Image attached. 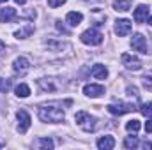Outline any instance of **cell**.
I'll return each instance as SVG.
<instances>
[{"mask_svg": "<svg viewBox=\"0 0 152 150\" xmlns=\"http://www.w3.org/2000/svg\"><path fill=\"white\" fill-rule=\"evenodd\" d=\"M149 23H151V27H152V16H151V18H149Z\"/></svg>", "mask_w": 152, "mask_h": 150, "instance_id": "cell-31", "label": "cell"}, {"mask_svg": "<svg viewBox=\"0 0 152 150\" xmlns=\"http://www.w3.org/2000/svg\"><path fill=\"white\" fill-rule=\"evenodd\" d=\"M108 108V111L112 113V115H124V113H129L134 110V106L131 104V103H118V104H108L106 106Z\"/></svg>", "mask_w": 152, "mask_h": 150, "instance_id": "cell-7", "label": "cell"}, {"mask_svg": "<svg viewBox=\"0 0 152 150\" xmlns=\"http://www.w3.org/2000/svg\"><path fill=\"white\" fill-rule=\"evenodd\" d=\"M145 131H147V133H152V118L151 120H147V124H145Z\"/></svg>", "mask_w": 152, "mask_h": 150, "instance_id": "cell-28", "label": "cell"}, {"mask_svg": "<svg viewBox=\"0 0 152 150\" xmlns=\"http://www.w3.org/2000/svg\"><path fill=\"white\" fill-rule=\"evenodd\" d=\"M131 5H133V2H131V0H117V2L113 4V9H115V11L124 12V11H129V9H131Z\"/></svg>", "mask_w": 152, "mask_h": 150, "instance_id": "cell-16", "label": "cell"}, {"mask_svg": "<svg viewBox=\"0 0 152 150\" xmlns=\"http://www.w3.org/2000/svg\"><path fill=\"white\" fill-rule=\"evenodd\" d=\"M34 147L36 149H53V141L50 138H37L34 141Z\"/></svg>", "mask_w": 152, "mask_h": 150, "instance_id": "cell-17", "label": "cell"}, {"mask_svg": "<svg viewBox=\"0 0 152 150\" xmlns=\"http://www.w3.org/2000/svg\"><path fill=\"white\" fill-rule=\"evenodd\" d=\"M75 120L85 133H92V131L96 129V118L90 117L87 111H78L76 113V117H75Z\"/></svg>", "mask_w": 152, "mask_h": 150, "instance_id": "cell-2", "label": "cell"}, {"mask_svg": "<svg viewBox=\"0 0 152 150\" xmlns=\"http://www.w3.org/2000/svg\"><path fill=\"white\" fill-rule=\"evenodd\" d=\"M16 117H18V131L21 133V134H25L28 129H30V124H32V118H30V115L25 111V110H20V111L16 113Z\"/></svg>", "mask_w": 152, "mask_h": 150, "instance_id": "cell-4", "label": "cell"}, {"mask_svg": "<svg viewBox=\"0 0 152 150\" xmlns=\"http://www.w3.org/2000/svg\"><path fill=\"white\" fill-rule=\"evenodd\" d=\"M16 18V9L14 7H5L0 9V23H9Z\"/></svg>", "mask_w": 152, "mask_h": 150, "instance_id": "cell-12", "label": "cell"}, {"mask_svg": "<svg viewBox=\"0 0 152 150\" xmlns=\"http://www.w3.org/2000/svg\"><path fill=\"white\" fill-rule=\"evenodd\" d=\"M81 42L83 44H88V46H97V44H101L103 42V34L99 32V30H96V28H88V30H85L81 36Z\"/></svg>", "mask_w": 152, "mask_h": 150, "instance_id": "cell-3", "label": "cell"}, {"mask_svg": "<svg viewBox=\"0 0 152 150\" xmlns=\"http://www.w3.org/2000/svg\"><path fill=\"white\" fill-rule=\"evenodd\" d=\"M143 85H145L147 88H152V71L149 73V74L143 76Z\"/></svg>", "mask_w": 152, "mask_h": 150, "instance_id": "cell-26", "label": "cell"}, {"mask_svg": "<svg viewBox=\"0 0 152 150\" xmlns=\"http://www.w3.org/2000/svg\"><path fill=\"white\" fill-rule=\"evenodd\" d=\"M64 117H66V113L60 108V104H57V103H50V104H41L39 106V118L42 122L58 124V122L64 120Z\"/></svg>", "mask_w": 152, "mask_h": 150, "instance_id": "cell-1", "label": "cell"}, {"mask_svg": "<svg viewBox=\"0 0 152 150\" xmlns=\"http://www.w3.org/2000/svg\"><path fill=\"white\" fill-rule=\"evenodd\" d=\"M0 147H2V145H0Z\"/></svg>", "mask_w": 152, "mask_h": 150, "instance_id": "cell-33", "label": "cell"}, {"mask_svg": "<svg viewBox=\"0 0 152 150\" xmlns=\"http://www.w3.org/2000/svg\"><path fill=\"white\" fill-rule=\"evenodd\" d=\"M140 113L143 115V117H152V103H143L142 106H140Z\"/></svg>", "mask_w": 152, "mask_h": 150, "instance_id": "cell-23", "label": "cell"}, {"mask_svg": "<svg viewBox=\"0 0 152 150\" xmlns=\"http://www.w3.org/2000/svg\"><path fill=\"white\" fill-rule=\"evenodd\" d=\"M124 147L126 149H136L138 147V138L136 136H127L124 140Z\"/></svg>", "mask_w": 152, "mask_h": 150, "instance_id": "cell-22", "label": "cell"}, {"mask_svg": "<svg viewBox=\"0 0 152 150\" xmlns=\"http://www.w3.org/2000/svg\"><path fill=\"white\" fill-rule=\"evenodd\" d=\"M66 21H67L71 27H78V25L83 21V14H81V12H76V11H71V12H67Z\"/></svg>", "mask_w": 152, "mask_h": 150, "instance_id": "cell-14", "label": "cell"}, {"mask_svg": "<svg viewBox=\"0 0 152 150\" xmlns=\"http://www.w3.org/2000/svg\"><path fill=\"white\" fill-rule=\"evenodd\" d=\"M0 2H7V0H0Z\"/></svg>", "mask_w": 152, "mask_h": 150, "instance_id": "cell-32", "label": "cell"}, {"mask_svg": "<svg viewBox=\"0 0 152 150\" xmlns=\"http://www.w3.org/2000/svg\"><path fill=\"white\" fill-rule=\"evenodd\" d=\"M66 2H67V0H48V5L55 9V7H60V5L66 4Z\"/></svg>", "mask_w": 152, "mask_h": 150, "instance_id": "cell-27", "label": "cell"}, {"mask_svg": "<svg viewBox=\"0 0 152 150\" xmlns=\"http://www.w3.org/2000/svg\"><path fill=\"white\" fill-rule=\"evenodd\" d=\"M131 46H133V50H134V51H140V53H143V55H147V53H149L147 39L143 37L142 34H134V36H133V39H131Z\"/></svg>", "mask_w": 152, "mask_h": 150, "instance_id": "cell-6", "label": "cell"}, {"mask_svg": "<svg viewBox=\"0 0 152 150\" xmlns=\"http://www.w3.org/2000/svg\"><path fill=\"white\" fill-rule=\"evenodd\" d=\"M37 83H39V87H41L44 92H53V90H55V85H53L50 79H39Z\"/></svg>", "mask_w": 152, "mask_h": 150, "instance_id": "cell-20", "label": "cell"}, {"mask_svg": "<svg viewBox=\"0 0 152 150\" xmlns=\"http://www.w3.org/2000/svg\"><path fill=\"white\" fill-rule=\"evenodd\" d=\"M5 50V42L4 41H0V51H4Z\"/></svg>", "mask_w": 152, "mask_h": 150, "instance_id": "cell-29", "label": "cell"}, {"mask_svg": "<svg viewBox=\"0 0 152 150\" xmlns=\"http://www.w3.org/2000/svg\"><path fill=\"white\" fill-rule=\"evenodd\" d=\"M147 16H149V5L140 4V5L134 9V14H133L134 21H136V23H143V21L147 20Z\"/></svg>", "mask_w": 152, "mask_h": 150, "instance_id": "cell-11", "label": "cell"}, {"mask_svg": "<svg viewBox=\"0 0 152 150\" xmlns=\"http://www.w3.org/2000/svg\"><path fill=\"white\" fill-rule=\"evenodd\" d=\"M131 28H133V25H131V21L129 20H117L115 21V34L118 36V37H126L129 32H131Z\"/></svg>", "mask_w": 152, "mask_h": 150, "instance_id": "cell-8", "label": "cell"}, {"mask_svg": "<svg viewBox=\"0 0 152 150\" xmlns=\"http://www.w3.org/2000/svg\"><path fill=\"white\" fill-rule=\"evenodd\" d=\"M115 147V140L112 136H103L97 140V149L99 150H112Z\"/></svg>", "mask_w": 152, "mask_h": 150, "instance_id": "cell-13", "label": "cell"}, {"mask_svg": "<svg viewBox=\"0 0 152 150\" xmlns=\"http://www.w3.org/2000/svg\"><path fill=\"white\" fill-rule=\"evenodd\" d=\"M32 32H34V27H32V25H27L25 28H20L14 36H16V39H25V37H28Z\"/></svg>", "mask_w": 152, "mask_h": 150, "instance_id": "cell-19", "label": "cell"}, {"mask_svg": "<svg viewBox=\"0 0 152 150\" xmlns=\"http://www.w3.org/2000/svg\"><path fill=\"white\" fill-rule=\"evenodd\" d=\"M9 88H11V81H9V79H2V78H0V92H2V94H5Z\"/></svg>", "mask_w": 152, "mask_h": 150, "instance_id": "cell-24", "label": "cell"}, {"mask_svg": "<svg viewBox=\"0 0 152 150\" xmlns=\"http://www.w3.org/2000/svg\"><path fill=\"white\" fill-rule=\"evenodd\" d=\"M126 92H127V95H129V97H134V99H138V95H140V94H138V88H136V87H131V85L127 87V90H126Z\"/></svg>", "mask_w": 152, "mask_h": 150, "instance_id": "cell-25", "label": "cell"}, {"mask_svg": "<svg viewBox=\"0 0 152 150\" xmlns=\"http://www.w3.org/2000/svg\"><path fill=\"white\" fill-rule=\"evenodd\" d=\"M14 2H16V4H20V5H23V4H25L27 0H14Z\"/></svg>", "mask_w": 152, "mask_h": 150, "instance_id": "cell-30", "label": "cell"}, {"mask_svg": "<svg viewBox=\"0 0 152 150\" xmlns=\"http://www.w3.org/2000/svg\"><path fill=\"white\" fill-rule=\"evenodd\" d=\"M12 69H14V73H18V74H25V73H28V69H30V62H28V58H25V57H18V58L14 60V64H12Z\"/></svg>", "mask_w": 152, "mask_h": 150, "instance_id": "cell-9", "label": "cell"}, {"mask_svg": "<svg viewBox=\"0 0 152 150\" xmlns=\"http://www.w3.org/2000/svg\"><path fill=\"white\" fill-rule=\"evenodd\" d=\"M83 94H85L87 97H99V95L104 94V87H103V85H94V83H90V85H85V87H83Z\"/></svg>", "mask_w": 152, "mask_h": 150, "instance_id": "cell-10", "label": "cell"}, {"mask_svg": "<svg viewBox=\"0 0 152 150\" xmlns=\"http://www.w3.org/2000/svg\"><path fill=\"white\" fill-rule=\"evenodd\" d=\"M14 92H16L18 97H28V95H30V88H28V85H25V83H20Z\"/></svg>", "mask_w": 152, "mask_h": 150, "instance_id": "cell-18", "label": "cell"}, {"mask_svg": "<svg viewBox=\"0 0 152 150\" xmlns=\"http://www.w3.org/2000/svg\"><path fill=\"white\" fill-rule=\"evenodd\" d=\"M120 60H122V64H124L127 69H131V71H140V69H142V62H140V58H138V57H134V55L122 53Z\"/></svg>", "mask_w": 152, "mask_h": 150, "instance_id": "cell-5", "label": "cell"}, {"mask_svg": "<svg viewBox=\"0 0 152 150\" xmlns=\"http://www.w3.org/2000/svg\"><path fill=\"white\" fill-rule=\"evenodd\" d=\"M92 76H94L96 79H106V76H108V69H106L103 64H96V66L92 67Z\"/></svg>", "mask_w": 152, "mask_h": 150, "instance_id": "cell-15", "label": "cell"}, {"mask_svg": "<svg viewBox=\"0 0 152 150\" xmlns=\"http://www.w3.org/2000/svg\"><path fill=\"white\" fill-rule=\"evenodd\" d=\"M126 129H127L129 133H136V131H140V120H136V118L129 120V122L126 124Z\"/></svg>", "mask_w": 152, "mask_h": 150, "instance_id": "cell-21", "label": "cell"}]
</instances>
